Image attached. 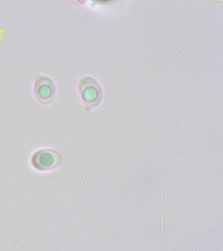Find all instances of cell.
<instances>
[{"label":"cell","instance_id":"cell-1","mask_svg":"<svg viewBox=\"0 0 223 251\" xmlns=\"http://www.w3.org/2000/svg\"><path fill=\"white\" fill-rule=\"evenodd\" d=\"M60 154L57 151L44 149L36 151L32 157V163L39 170H48L55 168L60 163Z\"/></svg>","mask_w":223,"mask_h":251},{"label":"cell","instance_id":"cell-2","mask_svg":"<svg viewBox=\"0 0 223 251\" xmlns=\"http://www.w3.org/2000/svg\"><path fill=\"white\" fill-rule=\"evenodd\" d=\"M35 94L36 99L40 103L49 104L55 97L54 83L46 76H37L35 80Z\"/></svg>","mask_w":223,"mask_h":251}]
</instances>
